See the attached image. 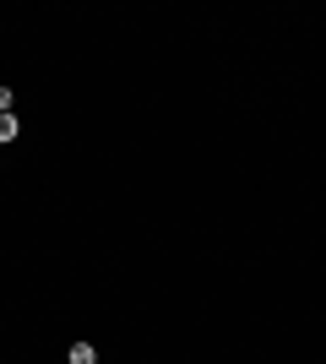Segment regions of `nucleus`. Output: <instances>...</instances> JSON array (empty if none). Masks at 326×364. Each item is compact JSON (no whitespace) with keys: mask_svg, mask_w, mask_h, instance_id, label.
<instances>
[{"mask_svg":"<svg viewBox=\"0 0 326 364\" xmlns=\"http://www.w3.org/2000/svg\"><path fill=\"white\" fill-rule=\"evenodd\" d=\"M71 364H98L93 343H71Z\"/></svg>","mask_w":326,"mask_h":364,"instance_id":"f257e3e1","label":"nucleus"},{"mask_svg":"<svg viewBox=\"0 0 326 364\" xmlns=\"http://www.w3.org/2000/svg\"><path fill=\"white\" fill-rule=\"evenodd\" d=\"M16 136V120H11V114H0V141H11Z\"/></svg>","mask_w":326,"mask_h":364,"instance_id":"f03ea898","label":"nucleus"},{"mask_svg":"<svg viewBox=\"0 0 326 364\" xmlns=\"http://www.w3.org/2000/svg\"><path fill=\"white\" fill-rule=\"evenodd\" d=\"M0 114H11V87H0Z\"/></svg>","mask_w":326,"mask_h":364,"instance_id":"7ed1b4c3","label":"nucleus"}]
</instances>
